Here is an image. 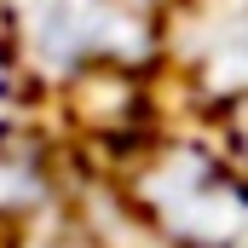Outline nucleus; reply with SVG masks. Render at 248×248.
I'll return each mask as SVG.
<instances>
[{
	"label": "nucleus",
	"mask_w": 248,
	"mask_h": 248,
	"mask_svg": "<svg viewBox=\"0 0 248 248\" xmlns=\"http://www.w3.org/2000/svg\"><path fill=\"white\" fill-rule=\"evenodd\" d=\"M168 12L173 0H0V17L41 104L104 75L162 81Z\"/></svg>",
	"instance_id": "2"
},
{
	"label": "nucleus",
	"mask_w": 248,
	"mask_h": 248,
	"mask_svg": "<svg viewBox=\"0 0 248 248\" xmlns=\"http://www.w3.org/2000/svg\"><path fill=\"white\" fill-rule=\"evenodd\" d=\"M162 87L196 122L248 116V0H173Z\"/></svg>",
	"instance_id": "3"
},
{
	"label": "nucleus",
	"mask_w": 248,
	"mask_h": 248,
	"mask_svg": "<svg viewBox=\"0 0 248 248\" xmlns=\"http://www.w3.org/2000/svg\"><path fill=\"white\" fill-rule=\"evenodd\" d=\"M98 168L162 248H248V162L214 122H156Z\"/></svg>",
	"instance_id": "1"
},
{
	"label": "nucleus",
	"mask_w": 248,
	"mask_h": 248,
	"mask_svg": "<svg viewBox=\"0 0 248 248\" xmlns=\"http://www.w3.org/2000/svg\"><path fill=\"white\" fill-rule=\"evenodd\" d=\"M0 248H104L93 237V225L75 214V202L58 208V214H46V219H35V225H23L17 237H6Z\"/></svg>",
	"instance_id": "5"
},
{
	"label": "nucleus",
	"mask_w": 248,
	"mask_h": 248,
	"mask_svg": "<svg viewBox=\"0 0 248 248\" xmlns=\"http://www.w3.org/2000/svg\"><path fill=\"white\" fill-rule=\"evenodd\" d=\"M35 110H46V104H41L29 69H23L17 46H12V29H6V17H0V127L23 122V116H35Z\"/></svg>",
	"instance_id": "4"
},
{
	"label": "nucleus",
	"mask_w": 248,
	"mask_h": 248,
	"mask_svg": "<svg viewBox=\"0 0 248 248\" xmlns=\"http://www.w3.org/2000/svg\"><path fill=\"white\" fill-rule=\"evenodd\" d=\"M219 133L231 139V150H237V156H243V162H248V116H237V122H225V127H219Z\"/></svg>",
	"instance_id": "6"
}]
</instances>
